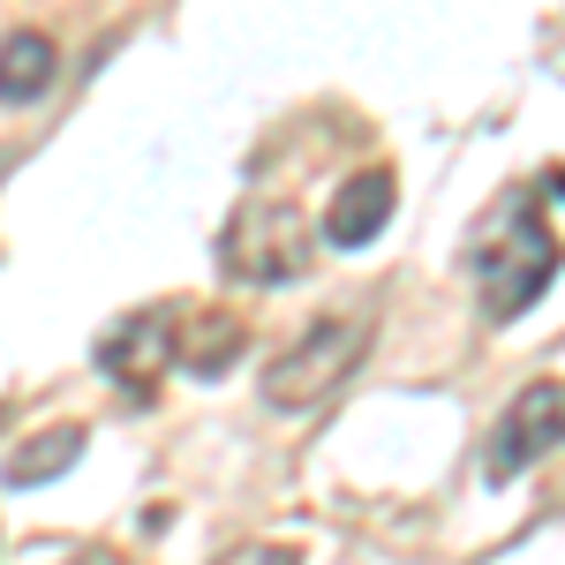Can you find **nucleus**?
<instances>
[{"mask_svg": "<svg viewBox=\"0 0 565 565\" xmlns=\"http://www.w3.org/2000/svg\"><path fill=\"white\" fill-rule=\"evenodd\" d=\"M317 257V234L295 204H242L218 234V271L242 287H287Z\"/></svg>", "mask_w": 565, "mask_h": 565, "instance_id": "3", "label": "nucleus"}, {"mask_svg": "<svg viewBox=\"0 0 565 565\" xmlns=\"http://www.w3.org/2000/svg\"><path fill=\"white\" fill-rule=\"evenodd\" d=\"M392 196H399V181H392L385 167L340 181V196L324 204V242H332V249H362V242H377L385 218H392Z\"/></svg>", "mask_w": 565, "mask_h": 565, "instance_id": "6", "label": "nucleus"}, {"mask_svg": "<svg viewBox=\"0 0 565 565\" xmlns=\"http://www.w3.org/2000/svg\"><path fill=\"white\" fill-rule=\"evenodd\" d=\"M234 354H242V324H234L226 309H204L196 324H181V354L174 362L189 370V377H218Z\"/></svg>", "mask_w": 565, "mask_h": 565, "instance_id": "9", "label": "nucleus"}, {"mask_svg": "<svg viewBox=\"0 0 565 565\" xmlns=\"http://www.w3.org/2000/svg\"><path fill=\"white\" fill-rule=\"evenodd\" d=\"M68 565H121V558H114V551H76Z\"/></svg>", "mask_w": 565, "mask_h": 565, "instance_id": "11", "label": "nucleus"}, {"mask_svg": "<svg viewBox=\"0 0 565 565\" xmlns=\"http://www.w3.org/2000/svg\"><path fill=\"white\" fill-rule=\"evenodd\" d=\"M551 445H565V377H535V385H521V399L498 415L490 452H482V482L527 476Z\"/></svg>", "mask_w": 565, "mask_h": 565, "instance_id": "4", "label": "nucleus"}, {"mask_svg": "<svg viewBox=\"0 0 565 565\" xmlns=\"http://www.w3.org/2000/svg\"><path fill=\"white\" fill-rule=\"evenodd\" d=\"M558 279V234L543 226V212L513 196L505 212L490 218V234L476 242V287H482V317L513 324L521 309H535Z\"/></svg>", "mask_w": 565, "mask_h": 565, "instance_id": "1", "label": "nucleus"}, {"mask_svg": "<svg viewBox=\"0 0 565 565\" xmlns=\"http://www.w3.org/2000/svg\"><path fill=\"white\" fill-rule=\"evenodd\" d=\"M362 354H370V317H317L287 354H271V370H264V399H271L279 415L324 407V399L354 377Z\"/></svg>", "mask_w": 565, "mask_h": 565, "instance_id": "2", "label": "nucleus"}, {"mask_svg": "<svg viewBox=\"0 0 565 565\" xmlns=\"http://www.w3.org/2000/svg\"><path fill=\"white\" fill-rule=\"evenodd\" d=\"M174 354H181V309L151 302V309H136V317H121V324L98 340V370L121 377V385H136V392H151L167 377Z\"/></svg>", "mask_w": 565, "mask_h": 565, "instance_id": "5", "label": "nucleus"}, {"mask_svg": "<svg viewBox=\"0 0 565 565\" xmlns=\"http://www.w3.org/2000/svg\"><path fill=\"white\" fill-rule=\"evenodd\" d=\"M551 189H558V196H565V167H558V174H551Z\"/></svg>", "mask_w": 565, "mask_h": 565, "instance_id": "12", "label": "nucleus"}, {"mask_svg": "<svg viewBox=\"0 0 565 565\" xmlns=\"http://www.w3.org/2000/svg\"><path fill=\"white\" fill-rule=\"evenodd\" d=\"M218 565H295V551L287 543H242V551H226Z\"/></svg>", "mask_w": 565, "mask_h": 565, "instance_id": "10", "label": "nucleus"}, {"mask_svg": "<svg viewBox=\"0 0 565 565\" xmlns=\"http://www.w3.org/2000/svg\"><path fill=\"white\" fill-rule=\"evenodd\" d=\"M61 76V53L45 31H8L0 39V106H31L45 98V84Z\"/></svg>", "mask_w": 565, "mask_h": 565, "instance_id": "7", "label": "nucleus"}, {"mask_svg": "<svg viewBox=\"0 0 565 565\" xmlns=\"http://www.w3.org/2000/svg\"><path fill=\"white\" fill-rule=\"evenodd\" d=\"M76 452H84V423H61V430H39L23 452H8V468H0V482L8 490H31V482H53L76 468Z\"/></svg>", "mask_w": 565, "mask_h": 565, "instance_id": "8", "label": "nucleus"}]
</instances>
